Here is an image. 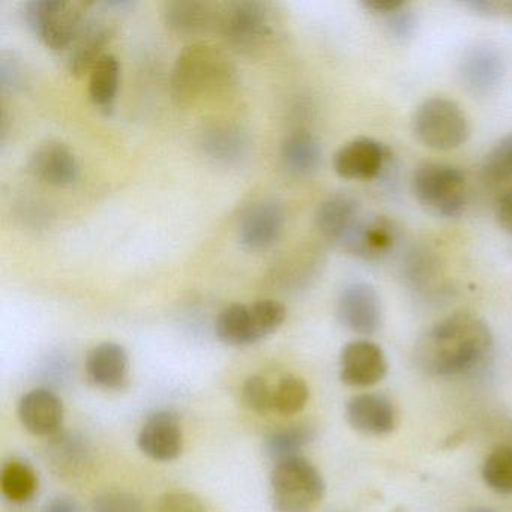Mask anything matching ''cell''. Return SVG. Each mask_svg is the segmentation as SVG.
I'll use <instances>...</instances> for the list:
<instances>
[{"instance_id": "484cf974", "label": "cell", "mask_w": 512, "mask_h": 512, "mask_svg": "<svg viewBox=\"0 0 512 512\" xmlns=\"http://www.w3.org/2000/svg\"><path fill=\"white\" fill-rule=\"evenodd\" d=\"M2 494L13 503H25L35 496L38 490V476L28 463L11 460L2 467L0 475Z\"/></svg>"}, {"instance_id": "f546056e", "label": "cell", "mask_w": 512, "mask_h": 512, "mask_svg": "<svg viewBox=\"0 0 512 512\" xmlns=\"http://www.w3.org/2000/svg\"><path fill=\"white\" fill-rule=\"evenodd\" d=\"M203 148L215 160H238L245 148V140L238 130L232 127H215L203 137Z\"/></svg>"}, {"instance_id": "9c48e42d", "label": "cell", "mask_w": 512, "mask_h": 512, "mask_svg": "<svg viewBox=\"0 0 512 512\" xmlns=\"http://www.w3.org/2000/svg\"><path fill=\"white\" fill-rule=\"evenodd\" d=\"M340 322L359 335H373L382 326V301L379 293L367 283L347 284L337 302Z\"/></svg>"}, {"instance_id": "7402d4cb", "label": "cell", "mask_w": 512, "mask_h": 512, "mask_svg": "<svg viewBox=\"0 0 512 512\" xmlns=\"http://www.w3.org/2000/svg\"><path fill=\"white\" fill-rule=\"evenodd\" d=\"M281 160L292 175H313L322 163L319 140L308 131H293L284 139L281 146Z\"/></svg>"}, {"instance_id": "30bf717a", "label": "cell", "mask_w": 512, "mask_h": 512, "mask_svg": "<svg viewBox=\"0 0 512 512\" xmlns=\"http://www.w3.org/2000/svg\"><path fill=\"white\" fill-rule=\"evenodd\" d=\"M505 70V59L497 47L476 44L464 53L458 74L461 83L470 94L487 97L502 83Z\"/></svg>"}, {"instance_id": "e0dca14e", "label": "cell", "mask_w": 512, "mask_h": 512, "mask_svg": "<svg viewBox=\"0 0 512 512\" xmlns=\"http://www.w3.org/2000/svg\"><path fill=\"white\" fill-rule=\"evenodd\" d=\"M113 34H115V25L110 20L88 16L76 40L67 50L65 64L70 73L80 76L86 71H91L94 65L106 55L104 49L112 40Z\"/></svg>"}, {"instance_id": "8fae6325", "label": "cell", "mask_w": 512, "mask_h": 512, "mask_svg": "<svg viewBox=\"0 0 512 512\" xmlns=\"http://www.w3.org/2000/svg\"><path fill=\"white\" fill-rule=\"evenodd\" d=\"M137 445L151 460H176L184 449V430L178 416L167 410L149 416L140 428Z\"/></svg>"}, {"instance_id": "ac0fdd59", "label": "cell", "mask_w": 512, "mask_h": 512, "mask_svg": "<svg viewBox=\"0 0 512 512\" xmlns=\"http://www.w3.org/2000/svg\"><path fill=\"white\" fill-rule=\"evenodd\" d=\"M28 166L32 176L52 187H68L79 178L76 155L67 145L55 140L38 146L32 152Z\"/></svg>"}, {"instance_id": "d6a6232c", "label": "cell", "mask_w": 512, "mask_h": 512, "mask_svg": "<svg viewBox=\"0 0 512 512\" xmlns=\"http://www.w3.org/2000/svg\"><path fill=\"white\" fill-rule=\"evenodd\" d=\"M92 512H146L142 500L128 491L109 490L98 494L92 502Z\"/></svg>"}, {"instance_id": "52a82bcc", "label": "cell", "mask_w": 512, "mask_h": 512, "mask_svg": "<svg viewBox=\"0 0 512 512\" xmlns=\"http://www.w3.org/2000/svg\"><path fill=\"white\" fill-rule=\"evenodd\" d=\"M412 130L418 142L433 151H452L467 142L469 119L460 104L448 98H430L416 109Z\"/></svg>"}, {"instance_id": "2e32d148", "label": "cell", "mask_w": 512, "mask_h": 512, "mask_svg": "<svg viewBox=\"0 0 512 512\" xmlns=\"http://www.w3.org/2000/svg\"><path fill=\"white\" fill-rule=\"evenodd\" d=\"M362 215L364 214L358 197L349 191H340L331 194L320 203L316 212L317 230L323 238L341 247Z\"/></svg>"}, {"instance_id": "4316f807", "label": "cell", "mask_w": 512, "mask_h": 512, "mask_svg": "<svg viewBox=\"0 0 512 512\" xmlns=\"http://www.w3.org/2000/svg\"><path fill=\"white\" fill-rule=\"evenodd\" d=\"M314 440V430L307 425H293L275 431L265 440V452L275 463L301 455L302 449Z\"/></svg>"}, {"instance_id": "cb8c5ba5", "label": "cell", "mask_w": 512, "mask_h": 512, "mask_svg": "<svg viewBox=\"0 0 512 512\" xmlns=\"http://www.w3.org/2000/svg\"><path fill=\"white\" fill-rule=\"evenodd\" d=\"M121 65L116 56L106 53L89 74V98L95 106L110 110L118 97Z\"/></svg>"}, {"instance_id": "e575fe53", "label": "cell", "mask_w": 512, "mask_h": 512, "mask_svg": "<svg viewBox=\"0 0 512 512\" xmlns=\"http://www.w3.org/2000/svg\"><path fill=\"white\" fill-rule=\"evenodd\" d=\"M467 5L481 16L512 19V0H475Z\"/></svg>"}, {"instance_id": "7c38bea8", "label": "cell", "mask_w": 512, "mask_h": 512, "mask_svg": "<svg viewBox=\"0 0 512 512\" xmlns=\"http://www.w3.org/2000/svg\"><path fill=\"white\" fill-rule=\"evenodd\" d=\"M388 371L385 353L373 341H350L341 350L340 379L347 386L367 388L376 385Z\"/></svg>"}, {"instance_id": "ffe728a7", "label": "cell", "mask_w": 512, "mask_h": 512, "mask_svg": "<svg viewBox=\"0 0 512 512\" xmlns=\"http://www.w3.org/2000/svg\"><path fill=\"white\" fill-rule=\"evenodd\" d=\"M86 373L89 380L98 388H125L130 379V356L122 344L113 341L95 346L86 358Z\"/></svg>"}, {"instance_id": "ab89813d", "label": "cell", "mask_w": 512, "mask_h": 512, "mask_svg": "<svg viewBox=\"0 0 512 512\" xmlns=\"http://www.w3.org/2000/svg\"><path fill=\"white\" fill-rule=\"evenodd\" d=\"M41 512H82V509L73 497L56 496L46 502Z\"/></svg>"}, {"instance_id": "1f68e13d", "label": "cell", "mask_w": 512, "mask_h": 512, "mask_svg": "<svg viewBox=\"0 0 512 512\" xmlns=\"http://www.w3.org/2000/svg\"><path fill=\"white\" fill-rule=\"evenodd\" d=\"M242 403L251 412L268 415L274 412V389L263 377L251 376L242 385Z\"/></svg>"}, {"instance_id": "9a60e30c", "label": "cell", "mask_w": 512, "mask_h": 512, "mask_svg": "<svg viewBox=\"0 0 512 512\" xmlns=\"http://www.w3.org/2000/svg\"><path fill=\"white\" fill-rule=\"evenodd\" d=\"M17 413L23 427L34 436H58L64 425V403L55 392L47 388L26 392L20 400Z\"/></svg>"}, {"instance_id": "44dd1931", "label": "cell", "mask_w": 512, "mask_h": 512, "mask_svg": "<svg viewBox=\"0 0 512 512\" xmlns=\"http://www.w3.org/2000/svg\"><path fill=\"white\" fill-rule=\"evenodd\" d=\"M286 214L277 202L265 200L245 212L239 226V241L248 250L271 247L283 232Z\"/></svg>"}, {"instance_id": "603a6c76", "label": "cell", "mask_w": 512, "mask_h": 512, "mask_svg": "<svg viewBox=\"0 0 512 512\" xmlns=\"http://www.w3.org/2000/svg\"><path fill=\"white\" fill-rule=\"evenodd\" d=\"M164 22L170 31L179 35H194L206 31L214 23L211 5L196 0H178L164 7Z\"/></svg>"}, {"instance_id": "7a4b0ae2", "label": "cell", "mask_w": 512, "mask_h": 512, "mask_svg": "<svg viewBox=\"0 0 512 512\" xmlns=\"http://www.w3.org/2000/svg\"><path fill=\"white\" fill-rule=\"evenodd\" d=\"M233 73L229 59L215 47L208 44L185 47L173 67V98L187 106L229 86Z\"/></svg>"}, {"instance_id": "3957f363", "label": "cell", "mask_w": 512, "mask_h": 512, "mask_svg": "<svg viewBox=\"0 0 512 512\" xmlns=\"http://www.w3.org/2000/svg\"><path fill=\"white\" fill-rule=\"evenodd\" d=\"M271 494L277 512H316L325 496V481L310 460L296 455L275 463Z\"/></svg>"}, {"instance_id": "277c9868", "label": "cell", "mask_w": 512, "mask_h": 512, "mask_svg": "<svg viewBox=\"0 0 512 512\" xmlns=\"http://www.w3.org/2000/svg\"><path fill=\"white\" fill-rule=\"evenodd\" d=\"M89 7L73 0H29L22 16L29 31L49 49L67 52L88 19Z\"/></svg>"}, {"instance_id": "4dcf8cb0", "label": "cell", "mask_w": 512, "mask_h": 512, "mask_svg": "<svg viewBox=\"0 0 512 512\" xmlns=\"http://www.w3.org/2000/svg\"><path fill=\"white\" fill-rule=\"evenodd\" d=\"M482 172L493 182L512 181V134L502 137L485 155Z\"/></svg>"}, {"instance_id": "ba28073f", "label": "cell", "mask_w": 512, "mask_h": 512, "mask_svg": "<svg viewBox=\"0 0 512 512\" xmlns=\"http://www.w3.org/2000/svg\"><path fill=\"white\" fill-rule=\"evenodd\" d=\"M218 23L227 43L242 52H251L262 46L272 32L269 5L256 0L227 4L218 16Z\"/></svg>"}, {"instance_id": "4fadbf2b", "label": "cell", "mask_w": 512, "mask_h": 512, "mask_svg": "<svg viewBox=\"0 0 512 512\" xmlns=\"http://www.w3.org/2000/svg\"><path fill=\"white\" fill-rule=\"evenodd\" d=\"M398 230L394 221L385 215H362L341 247L362 260H379L394 248Z\"/></svg>"}, {"instance_id": "60d3db41", "label": "cell", "mask_w": 512, "mask_h": 512, "mask_svg": "<svg viewBox=\"0 0 512 512\" xmlns=\"http://www.w3.org/2000/svg\"><path fill=\"white\" fill-rule=\"evenodd\" d=\"M467 512H494V511H493V509H488V508H473Z\"/></svg>"}, {"instance_id": "d590c367", "label": "cell", "mask_w": 512, "mask_h": 512, "mask_svg": "<svg viewBox=\"0 0 512 512\" xmlns=\"http://www.w3.org/2000/svg\"><path fill=\"white\" fill-rule=\"evenodd\" d=\"M392 19L389 20V29L392 34L398 38H407L415 31V19L409 11L400 10L397 13L391 14Z\"/></svg>"}, {"instance_id": "d4e9b609", "label": "cell", "mask_w": 512, "mask_h": 512, "mask_svg": "<svg viewBox=\"0 0 512 512\" xmlns=\"http://www.w3.org/2000/svg\"><path fill=\"white\" fill-rule=\"evenodd\" d=\"M50 463L59 476H79L91 464V452L80 437L62 434L53 440L49 451Z\"/></svg>"}, {"instance_id": "83f0119b", "label": "cell", "mask_w": 512, "mask_h": 512, "mask_svg": "<svg viewBox=\"0 0 512 512\" xmlns=\"http://www.w3.org/2000/svg\"><path fill=\"white\" fill-rule=\"evenodd\" d=\"M485 484L499 494H512V445L497 446L482 466Z\"/></svg>"}, {"instance_id": "f1b7e54d", "label": "cell", "mask_w": 512, "mask_h": 512, "mask_svg": "<svg viewBox=\"0 0 512 512\" xmlns=\"http://www.w3.org/2000/svg\"><path fill=\"white\" fill-rule=\"evenodd\" d=\"M310 398V389L301 377L284 376L274 389V412L283 416H292L302 412Z\"/></svg>"}, {"instance_id": "5bb4252c", "label": "cell", "mask_w": 512, "mask_h": 512, "mask_svg": "<svg viewBox=\"0 0 512 512\" xmlns=\"http://www.w3.org/2000/svg\"><path fill=\"white\" fill-rule=\"evenodd\" d=\"M385 146L371 137H358L341 146L334 155V170L349 181H370L379 175L386 161Z\"/></svg>"}, {"instance_id": "5b68a950", "label": "cell", "mask_w": 512, "mask_h": 512, "mask_svg": "<svg viewBox=\"0 0 512 512\" xmlns=\"http://www.w3.org/2000/svg\"><path fill=\"white\" fill-rule=\"evenodd\" d=\"M286 314V307L275 299L232 304L218 314L215 334L229 346H250L277 332Z\"/></svg>"}, {"instance_id": "8992f818", "label": "cell", "mask_w": 512, "mask_h": 512, "mask_svg": "<svg viewBox=\"0 0 512 512\" xmlns=\"http://www.w3.org/2000/svg\"><path fill=\"white\" fill-rule=\"evenodd\" d=\"M412 190L416 200L437 217H458L466 206V178L451 164L437 161L419 164L413 172Z\"/></svg>"}, {"instance_id": "f35d334b", "label": "cell", "mask_w": 512, "mask_h": 512, "mask_svg": "<svg viewBox=\"0 0 512 512\" xmlns=\"http://www.w3.org/2000/svg\"><path fill=\"white\" fill-rule=\"evenodd\" d=\"M23 77L22 68L16 64V59H5L2 61V82L8 88L16 89L22 86Z\"/></svg>"}, {"instance_id": "74e56055", "label": "cell", "mask_w": 512, "mask_h": 512, "mask_svg": "<svg viewBox=\"0 0 512 512\" xmlns=\"http://www.w3.org/2000/svg\"><path fill=\"white\" fill-rule=\"evenodd\" d=\"M497 221L508 235L512 236V190L506 191L497 203Z\"/></svg>"}, {"instance_id": "6da1fadb", "label": "cell", "mask_w": 512, "mask_h": 512, "mask_svg": "<svg viewBox=\"0 0 512 512\" xmlns=\"http://www.w3.org/2000/svg\"><path fill=\"white\" fill-rule=\"evenodd\" d=\"M493 347L481 317L455 313L431 326L415 344V362L428 376L449 377L478 367Z\"/></svg>"}, {"instance_id": "d6986e66", "label": "cell", "mask_w": 512, "mask_h": 512, "mask_svg": "<svg viewBox=\"0 0 512 512\" xmlns=\"http://www.w3.org/2000/svg\"><path fill=\"white\" fill-rule=\"evenodd\" d=\"M346 418L350 427L371 436L391 433L397 425V412L392 401L374 392L350 398L346 406Z\"/></svg>"}, {"instance_id": "8d00e7d4", "label": "cell", "mask_w": 512, "mask_h": 512, "mask_svg": "<svg viewBox=\"0 0 512 512\" xmlns=\"http://www.w3.org/2000/svg\"><path fill=\"white\" fill-rule=\"evenodd\" d=\"M406 0H364L365 10L371 11L373 14H380V16H391L397 11L406 8Z\"/></svg>"}, {"instance_id": "836d02e7", "label": "cell", "mask_w": 512, "mask_h": 512, "mask_svg": "<svg viewBox=\"0 0 512 512\" xmlns=\"http://www.w3.org/2000/svg\"><path fill=\"white\" fill-rule=\"evenodd\" d=\"M155 512H208L202 500L188 491H169L158 499Z\"/></svg>"}]
</instances>
